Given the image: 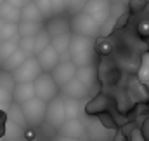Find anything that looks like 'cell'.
I'll return each mask as SVG.
<instances>
[{
    "instance_id": "obj_1",
    "label": "cell",
    "mask_w": 149,
    "mask_h": 141,
    "mask_svg": "<svg viewBox=\"0 0 149 141\" xmlns=\"http://www.w3.org/2000/svg\"><path fill=\"white\" fill-rule=\"evenodd\" d=\"M68 58L76 68L87 66V65H95V38L88 37H80L71 33V42H70V51Z\"/></svg>"
},
{
    "instance_id": "obj_2",
    "label": "cell",
    "mask_w": 149,
    "mask_h": 141,
    "mask_svg": "<svg viewBox=\"0 0 149 141\" xmlns=\"http://www.w3.org/2000/svg\"><path fill=\"white\" fill-rule=\"evenodd\" d=\"M71 33L88 37V38H97V35H101V25H97L88 14L80 12L71 18Z\"/></svg>"
},
{
    "instance_id": "obj_3",
    "label": "cell",
    "mask_w": 149,
    "mask_h": 141,
    "mask_svg": "<svg viewBox=\"0 0 149 141\" xmlns=\"http://www.w3.org/2000/svg\"><path fill=\"white\" fill-rule=\"evenodd\" d=\"M23 115L26 118L28 127H40L42 124H45V111H47V103H43L42 99L33 98L28 103L21 105Z\"/></svg>"
},
{
    "instance_id": "obj_4",
    "label": "cell",
    "mask_w": 149,
    "mask_h": 141,
    "mask_svg": "<svg viewBox=\"0 0 149 141\" xmlns=\"http://www.w3.org/2000/svg\"><path fill=\"white\" fill-rule=\"evenodd\" d=\"M33 84H35L37 98L42 99L43 103H50L52 99H56V98L59 96V87H57L56 80L52 78V73L42 71V75L38 77Z\"/></svg>"
},
{
    "instance_id": "obj_5",
    "label": "cell",
    "mask_w": 149,
    "mask_h": 141,
    "mask_svg": "<svg viewBox=\"0 0 149 141\" xmlns=\"http://www.w3.org/2000/svg\"><path fill=\"white\" fill-rule=\"evenodd\" d=\"M66 122V110H64V99L57 96L50 103H47V111H45V124L50 129L59 131L63 124Z\"/></svg>"
},
{
    "instance_id": "obj_6",
    "label": "cell",
    "mask_w": 149,
    "mask_h": 141,
    "mask_svg": "<svg viewBox=\"0 0 149 141\" xmlns=\"http://www.w3.org/2000/svg\"><path fill=\"white\" fill-rule=\"evenodd\" d=\"M111 11H113L111 0H88L85 9H83V12L88 14L101 26H104L108 23V19L111 18Z\"/></svg>"
},
{
    "instance_id": "obj_7",
    "label": "cell",
    "mask_w": 149,
    "mask_h": 141,
    "mask_svg": "<svg viewBox=\"0 0 149 141\" xmlns=\"http://www.w3.org/2000/svg\"><path fill=\"white\" fill-rule=\"evenodd\" d=\"M42 75V66L38 63V59L33 58H28L17 70L12 73L16 84H28V82H35L38 77Z\"/></svg>"
},
{
    "instance_id": "obj_8",
    "label": "cell",
    "mask_w": 149,
    "mask_h": 141,
    "mask_svg": "<svg viewBox=\"0 0 149 141\" xmlns=\"http://www.w3.org/2000/svg\"><path fill=\"white\" fill-rule=\"evenodd\" d=\"M45 30L52 37H61L71 33V18L63 14V16H52L50 19L45 21Z\"/></svg>"
},
{
    "instance_id": "obj_9",
    "label": "cell",
    "mask_w": 149,
    "mask_h": 141,
    "mask_svg": "<svg viewBox=\"0 0 149 141\" xmlns=\"http://www.w3.org/2000/svg\"><path fill=\"white\" fill-rule=\"evenodd\" d=\"M99 73H97V65H87V66H80L76 68V80L88 91V92H95L94 89L97 87V78Z\"/></svg>"
},
{
    "instance_id": "obj_10",
    "label": "cell",
    "mask_w": 149,
    "mask_h": 141,
    "mask_svg": "<svg viewBox=\"0 0 149 141\" xmlns=\"http://www.w3.org/2000/svg\"><path fill=\"white\" fill-rule=\"evenodd\" d=\"M74 77H76V66L71 61H61L56 66V70L52 71V78L56 80V84H57L59 89L66 87Z\"/></svg>"
},
{
    "instance_id": "obj_11",
    "label": "cell",
    "mask_w": 149,
    "mask_h": 141,
    "mask_svg": "<svg viewBox=\"0 0 149 141\" xmlns=\"http://www.w3.org/2000/svg\"><path fill=\"white\" fill-rule=\"evenodd\" d=\"M37 59L40 63V66H42V71H45V73H52L56 70V66L61 63V56L52 45H49L45 51H42L37 56Z\"/></svg>"
},
{
    "instance_id": "obj_12",
    "label": "cell",
    "mask_w": 149,
    "mask_h": 141,
    "mask_svg": "<svg viewBox=\"0 0 149 141\" xmlns=\"http://www.w3.org/2000/svg\"><path fill=\"white\" fill-rule=\"evenodd\" d=\"M59 134L80 141L85 134H87V129H85L83 120H80V118H71V120H66V122L63 124V127L59 129Z\"/></svg>"
},
{
    "instance_id": "obj_13",
    "label": "cell",
    "mask_w": 149,
    "mask_h": 141,
    "mask_svg": "<svg viewBox=\"0 0 149 141\" xmlns=\"http://www.w3.org/2000/svg\"><path fill=\"white\" fill-rule=\"evenodd\" d=\"M37 98V92H35V84L33 82H28V84H16L14 87V92H12V99L16 105H24L28 103L30 99Z\"/></svg>"
},
{
    "instance_id": "obj_14",
    "label": "cell",
    "mask_w": 149,
    "mask_h": 141,
    "mask_svg": "<svg viewBox=\"0 0 149 141\" xmlns=\"http://www.w3.org/2000/svg\"><path fill=\"white\" fill-rule=\"evenodd\" d=\"M111 99L106 94H97L95 98H92L88 101V105H85V113L87 115H104V111L109 108Z\"/></svg>"
},
{
    "instance_id": "obj_15",
    "label": "cell",
    "mask_w": 149,
    "mask_h": 141,
    "mask_svg": "<svg viewBox=\"0 0 149 141\" xmlns=\"http://www.w3.org/2000/svg\"><path fill=\"white\" fill-rule=\"evenodd\" d=\"M61 92L64 94V98H70V99H78V101H81V99H85L90 92L76 80V78H73L66 87H63L61 89Z\"/></svg>"
},
{
    "instance_id": "obj_16",
    "label": "cell",
    "mask_w": 149,
    "mask_h": 141,
    "mask_svg": "<svg viewBox=\"0 0 149 141\" xmlns=\"http://www.w3.org/2000/svg\"><path fill=\"white\" fill-rule=\"evenodd\" d=\"M17 26H19V38H21V37H31V38H35V37L45 28V21H38V23L21 21Z\"/></svg>"
},
{
    "instance_id": "obj_17",
    "label": "cell",
    "mask_w": 149,
    "mask_h": 141,
    "mask_svg": "<svg viewBox=\"0 0 149 141\" xmlns=\"http://www.w3.org/2000/svg\"><path fill=\"white\" fill-rule=\"evenodd\" d=\"M0 21L2 23H14L19 25L21 23V9H16L9 4H3L0 7Z\"/></svg>"
},
{
    "instance_id": "obj_18",
    "label": "cell",
    "mask_w": 149,
    "mask_h": 141,
    "mask_svg": "<svg viewBox=\"0 0 149 141\" xmlns=\"http://www.w3.org/2000/svg\"><path fill=\"white\" fill-rule=\"evenodd\" d=\"M26 59H28V56H26L21 49H17V51H16V52H14L9 59H5V61L2 63V70H3V71H9V73H14V71L17 70V68H19V66H21Z\"/></svg>"
},
{
    "instance_id": "obj_19",
    "label": "cell",
    "mask_w": 149,
    "mask_h": 141,
    "mask_svg": "<svg viewBox=\"0 0 149 141\" xmlns=\"http://www.w3.org/2000/svg\"><path fill=\"white\" fill-rule=\"evenodd\" d=\"M21 21H31V23H38V21H43V16L40 12L35 2H28L23 9H21Z\"/></svg>"
},
{
    "instance_id": "obj_20",
    "label": "cell",
    "mask_w": 149,
    "mask_h": 141,
    "mask_svg": "<svg viewBox=\"0 0 149 141\" xmlns=\"http://www.w3.org/2000/svg\"><path fill=\"white\" fill-rule=\"evenodd\" d=\"M113 51H114V44L109 37H97L95 38V52L97 56H102V58H108L111 56Z\"/></svg>"
},
{
    "instance_id": "obj_21",
    "label": "cell",
    "mask_w": 149,
    "mask_h": 141,
    "mask_svg": "<svg viewBox=\"0 0 149 141\" xmlns=\"http://www.w3.org/2000/svg\"><path fill=\"white\" fill-rule=\"evenodd\" d=\"M7 117H9L10 124H16V125H17V127H21V129H26V127H28L26 118H24L23 110H21V106H19V105L12 103V106L7 110Z\"/></svg>"
},
{
    "instance_id": "obj_22",
    "label": "cell",
    "mask_w": 149,
    "mask_h": 141,
    "mask_svg": "<svg viewBox=\"0 0 149 141\" xmlns=\"http://www.w3.org/2000/svg\"><path fill=\"white\" fill-rule=\"evenodd\" d=\"M0 35H2V42L19 40V26L14 23H2L0 21Z\"/></svg>"
},
{
    "instance_id": "obj_23",
    "label": "cell",
    "mask_w": 149,
    "mask_h": 141,
    "mask_svg": "<svg viewBox=\"0 0 149 141\" xmlns=\"http://www.w3.org/2000/svg\"><path fill=\"white\" fill-rule=\"evenodd\" d=\"M128 94L132 96V99H134V101H146V99H148V92H146V87H144V84H142L139 78L130 82V87H128Z\"/></svg>"
},
{
    "instance_id": "obj_24",
    "label": "cell",
    "mask_w": 149,
    "mask_h": 141,
    "mask_svg": "<svg viewBox=\"0 0 149 141\" xmlns=\"http://www.w3.org/2000/svg\"><path fill=\"white\" fill-rule=\"evenodd\" d=\"M70 42H71V33H68V35H61V37H54V38H52V42H50V45L59 52V56L66 54V58H68ZM68 59H70V58H68Z\"/></svg>"
},
{
    "instance_id": "obj_25",
    "label": "cell",
    "mask_w": 149,
    "mask_h": 141,
    "mask_svg": "<svg viewBox=\"0 0 149 141\" xmlns=\"http://www.w3.org/2000/svg\"><path fill=\"white\" fill-rule=\"evenodd\" d=\"M63 99H64V110H66V120L78 118L81 113V101L70 99V98H63Z\"/></svg>"
},
{
    "instance_id": "obj_26",
    "label": "cell",
    "mask_w": 149,
    "mask_h": 141,
    "mask_svg": "<svg viewBox=\"0 0 149 141\" xmlns=\"http://www.w3.org/2000/svg\"><path fill=\"white\" fill-rule=\"evenodd\" d=\"M33 40H35V51H33V52H35V58H37L42 51H45V49L50 45V42H52V37L49 35V33H47V30L43 28V30H42V32H40V33H38L35 38H33Z\"/></svg>"
},
{
    "instance_id": "obj_27",
    "label": "cell",
    "mask_w": 149,
    "mask_h": 141,
    "mask_svg": "<svg viewBox=\"0 0 149 141\" xmlns=\"http://www.w3.org/2000/svg\"><path fill=\"white\" fill-rule=\"evenodd\" d=\"M19 49V40H7L0 44V56H2V63L5 59H9L16 51Z\"/></svg>"
},
{
    "instance_id": "obj_28",
    "label": "cell",
    "mask_w": 149,
    "mask_h": 141,
    "mask_svg": "<svg viewBox=\"0 0 149 141\" xmlns=\"http://www.w3.org/2000/svg\"><path fill=\"white\" fill-rule=\"evenodd\" d=\"M19 49L28 56V58H33L35 56V40L31 37H21L19 38Z\"/></svg>"
},
{
    "instance_id": "obj_29",
    "label": "cell",
    "mask_w": 149,
    "mask_h": 141,
    "mask_svg": "<svg viewBox=\"0 0 149 141\" xmlns=\"http://www.w3.org/2000/svg\"><path fill=\"white\" fill-rule=\"evenodd\" d=\"M0 85H2L3 89L10 91V92H14V87H16V80H14L12 73L0 70Z\"/></svg>"
},
{
    "instance_id": "obj_30",
    "label": "cell",
    "mask_w": 149,
    "mask_h": 141,
    "mask_svg": "<svg viewBox=\"0 0 149 141\" xmlns=\"http://www.w3.org/2000/svg\"><path fill=\"white\" fill-rule=\"evenodd\" d=\"M87 2H88V0H71V2L68 4V7H66L68 16H71V18H73V16H76V14L83 12V9H85Z\"/></svg>"
},
{
    "instance_id": "obj_31",
    "label": "cell",
    "mask_w": 149,
    "mask_h": 141,
    "mask_svg": "<svg viewBox=\"0 0 149 141\" xmlns=\"http://www.w3.org/2000/svg\"><path fill=\"white\" fill-rule=\"evenodd\" d=\"M14 103V99H12V92L10 91H7V89H3L2 85H0V108L3 110V111H7L10 106Z\"/></svg>"
},
{
    "instance_id": "obj_32",
    "label": "cell",
    "mask_w": 149,
    "mask_h": 141,
    "mask_svg": "<svg viewBox=\"0 0 149 141\" xmlns=\"http://www.w3.org/2000/svg\"><path fill=\"white\" fill-rule=\"evenodd\" d=\"M35 5L40 9L42 16H43V21L50 19L52 18V7H50V0H33Z\"/></svg>"
},
{
    "instance_id": "obj_33",
    "label": "cell",
    "mask_w": 149,
    "mask_h": 141,
    "mask_svg": "<svg viewBox=\"0 0 149 141\" xmlns=\"http://www.w3.org/2000/svg\"><path fill=\"white\" fill-rule=\"evenodd\" d=\"M139 80L142 84L149 85V54L142 56V63H141V70H139Z\"/></svg>"
},
{
    "instance_id": "obj_34",
    "label": "cell",
    "mask_w": 149,
    "mask_h": 141,
    "mask_svg": "<svg viewBox=\"0 0 149 141\" xmlns=\"http://www.w3.org/2000/svg\"><path fill=\"white\" fill-rule=\"evenodd\" d=\"M52 16H63L66 14V2L64 0H50Z\"/></svg>"
},
{
    "instance_id": "obj_35",
    "label": "cell",
    "mask_w": 149,
    "mask_h": 141,
    "mask_svg": "<svg viewBox=\"0 0 149 141\" xmlns=\"http://www.w3.org/2000/svg\"><path fill=\"white\" fill-rule=\"evenodd\" d=\"M7 124H9V117H7V111H3L0 108V140L5 136L7 133Z\"/></svg>"
},
{
    "instance_id": "obj_36",
    "label": "cell",
    "mask_w": 149,
    "mask_h": 141,
    "mask_svg": "<svg viewBox=\"0 0 149 141\" xmlns=\"http://www.w3.org/2000/svg\"><path fill=\"white\" fill-rule=\"evenodd\" d=\"M137 32L141 37H149V19H142L137 25Z\"/></svg>"
},
{
    "instance_id": "obj_37",
    "label": "cell",
    "mask_w": 149,
    "mask_h": 141,
    "mask_svg": "<svg viewBox=\"0 0 149 141\" xmlns=\"http://www.w3.org/2000/svg\"><path fill=\"white\" fill-rule=\"evenodd\" d=\"M118 78H120V71L116 70V68H113V70L104 77V80H106L108 84H116V82H118Z\"/></svg>"
},
{
    "instance_id": "obj_38",
    "label": "cell",
    "mask_w": 149,
    "mask_h": 141,
    "mask_svg": "<svg viewBox=\"0 0 149 141\" xmlns=\"http://www.w3.org/2000/svg\"><path fill=\"white\" fill-rule=\"evenodd\" d=\"M141 133H142L144 141H149V115L144 118V122H142V125H141Z\"/></svg>"
},
{
    "instance_id": "obj_39",
    "label": "cell",
    "mask_w": 149,
    "mask_h": 141,
    "mask_svg": "<svg viewBox=\"0 0 149 141\" xmlns=\"http://www.w3.org/2000/svg\"><path fill=\"white\" fill-rule=\"evenodd\" d=\"M149 4V0H130V7L132 11H141L142 7H146Z\"/></svg>"
},
{
    "instance_id": "obj_40",
    "label": "cell",
    "mask_w": 149,
    "mask_h": 141,
    "mask_svg": "<svg viewBox=\"0 0 149 141\" xmlns=\"http://www.w3.org/2000/svg\"><path fill=\"white\" fill-rule=\"evenodd\" d=\"M28 2H31V0H5V4H9V5H12L16 9H23Z\"/></svg>"
},
{
    "instance_id": "obj_41",
    "label": "cell",
    "mask_w": 149,
    "mask_h": 141,
    "mask_svg": "<svg viewBox=\"0 0 149 141\" xmlns=\"http://www.w3.org/2000/svg\"><path fill=\"white\" fill-rule=\"evenodd\" d=\"M130 141H144L141 129H134V131H132V134H130Z\"/></svg>"
},
{
    "instance_id": "obj_42",
    "label": "cell",
    "mask_w": 149,
    "mask_h": 141,
    "mask_svg": "<svg viewBox=\"0 0 149 141\" xmlns=\"http://www.w3.org/2000/svg\"><path fill=\"white\" fill-rule=\"evenodd\" d=\"M24 138H26V140H35V138H37V133H35V129H33V127H30V129H26V131H24Z\"/></svg>"
},
{
    "instance_id": "obj_43",
    "label": "cell",
    "mask_w": 149,
    "mask_h": 141,
    "mask_svg": "<svg viewBox=\"0 0 149 141\" xmlns=\"http://www.w3.org/2000/svg\"><path fill=\"white\" fill-rule=\"evenodd\" d=\"M50 141H78V140H73V138H66V136H63V134H56L54 138Z\"/></svg>"
},
{
    "instance_id": "obj_44",
    "label": "cell",
    "mask_w": 149,
    "mask_h": 141,
    "mask_svg": "<svg viewBox=\"0 0 149 141\" xmlns=\"http://www.w3.org/2000/svg\"><path fill=\"white\" fill-rule=\"evenodd\" d=\"M3 4H5V0H0V7H2V5H3Z\"/></svg>"
},
{
    "instance_id": "obj_45",
    "label": "cell",
    "mask_w": 149,
    "mask_h": 141,
    "mask_svg": "<svg viewBox=\"0 0 149 141\" xmlns=\"http://www.w3.org/2000/svg\"><path fill=\"white\" fill-rule=\"evenodd\" d=\"M64 2H66V7H68V4H70V2H71V0H64Z\"/></svg>"
},
{
    "instance_id": "obj_46",
    "label": "cell",
    "mask_w": 149,
    "mask_h": 141,
    "mask_svg": "<svg viewBox=\"0 0 149 141\" xmlns=\"http://www.w3.org/2000/svg\"><path fill=\"white\" fill-rule=\"evenodd\" d=\"M0 70H2V56H0Z\"/></svg>"
},
{
    "instance_id": "obj_47",
    "label": "cell",
    "mask_w": 149,
    "mask_h": 141,
    "mask_svg": "<svg viewBox=\"0 0 149 141\" xmlns=\"http://www.w3.org/2000/svg\"><path fill=\"white\" fill-rule=\"evenodd\" d=\"M0 44H2V35H0Z\"/></svg>"
}]
</instances>
